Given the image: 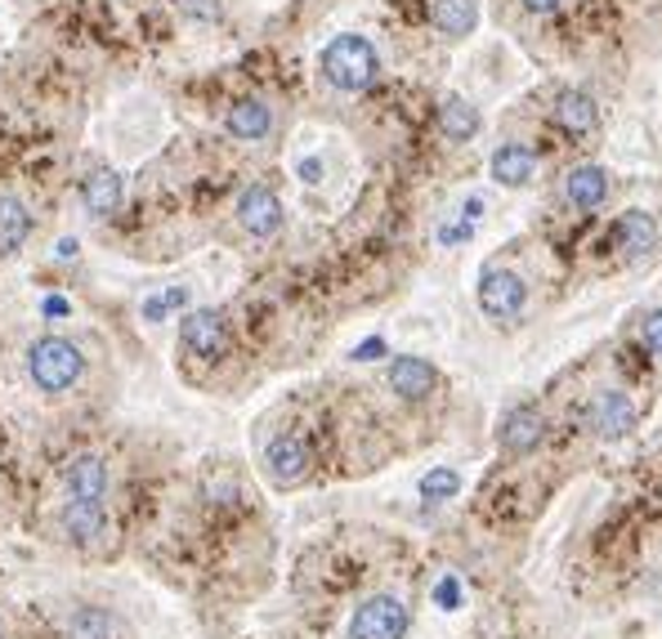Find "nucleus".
<instances>
[{
  "mask_svg": "<svg viewBox=\"0 0 662 639\" xmlns=\"http://www.w3.org/2000/svg\"><path fill=\"white\" fill-rule=\"evenodd\" d=\"M434 385H439V372L426 359H417V353H404V359L389 363V389L399 394V398H408V403L430 398Z\"/></svg>",
  "mask_w": 662,
  "mask_h": 639,
  "instance_id": "10",
  "label": "nucleus"
},
{
  "mask_svg": "<svg viewBox=\"0 0 662 639\" xmlns=\"http://www.w3.org/2000/svg\"><path fill=\"white\" fill-rule=\"evenodd\" d=\"M555 125L564 130V134H591L595 125H600V108H595V99L586 95V90H564L560 99H555Z\"/></svg>",
  "mask_w": 662,
  "mask_h": 639,
  "instance_id": "15",
  "label": "nucleus"
},
{
  "mask_svg": "<svg viewBox=\"0 0 662 639\" xmlns=\"http://www.w3.org/2000/svg\"><path fill=\"white\" fill-rule=\"evenodd\" d=\"M274 130V112L269 103H260V99H242L229 108V134L233 139H246V144H255V139H264Z\"/></svg>",
  "mask_w": 662,
  "mask_h": 639,
  "instance_id": "17",
  "label": "nucleus"
},
{
  "mask_svg": "<svg viewBox=\"0 0 662 639\" xmlns=\"http://www.w3.org/2000/svg\"><path fill=\"white\" fill-rule=\"evenodd\" d=\"M63 532H68V541H77L81 550H99L112 541V524H108L103 506H90V502H68V510H63Z\"/></svg>",
  "mask_w": 662,
  "mask_h": 639,
  "instance_id": "8",
  "label": "nucleus"
},
{
  "mask_svg": "<svg viewBox=\"0 0 662 639\" xmlns=\"http://www.w3.org/2000/svg\"><path fill=\"white\" fill-rule=\"evenodd\" d=\"M434 599H439L443 608H456V599H461V586H456L452 577H443V582H439V591H434Z\"/></svg>",
  "mask_w": 662,
  "mask_h": 639,
  "instance_id": "26",
  "label": "nucleus"
},
{
  "mask_svg": "<svg viewBox=\"0 0 662 639\" xmlns=\"http://www.w3.org/2000/svg\"><path fill=\"white\" fill-rule=\"evenodd\" d=\"M614 238H618V251H627L631 260H644L658 246V224H653L649 210H622Z\"/></svg>",
  "mask_w": 662,
  "mask_h": 639,
  "instance_id": "14",
  "label": "nucleus"
},
{
  "mask_svg": "<svg viewBox=\"0 0 662 639\" xmlns=\"http://www.w3.org/2000/svg\"><path fill=\"white\" fill-rule=\"evenodd\" d=\"M238 224L251 233V238H274L278 229H283V201H278V192H269V188H246L242 192V201H238Z\"/></svg>",
  "mask_w": 662,
  "mask_h": 639,
  "instance_id": "7",
  "label": "nucleus"
},
{
  "mask_svg": "<svg viewBox=\"0 0 662 639\" xmlns=\"http://www.w3.org/2000/svg\"><path fill=\"white\" fill-rule=\"evenodd\" d=\"M309 448L300 434H278L269 448H264V470H269L274 487H300L309 478Z\"/></svg>",
  "mask_w": 662,
  "mask_h": 639,
  "instance_id": "5",
  "label": "nucleus"
},
{
  "mask_svg": "<svg viewBox=\"0 0 662 639\" xmlns=\"http://www.w3.org/2000/svg\"><path fill=\"white\" fill-rule=\"evenodd\" d=\"M144 318H148V322H162V318H166V300H162V296H148V300H144Z\"/></svg>",
  "mask_w": 662,
  "mask_h": 639,
  "instance_id": "30",
  "label": "nucleus"
},
{
  "mask_svg": "<svg viewBox=\"0 0 662 639\" xmlns=\"http://www.w3.org/2000/svg\"><path fill=\"white\" fill-rule=\"evenodd\" d=\"M547 439V420L538 407H515L506 420H501V448L510 456H528L538 443Z\"/></svg>",
  "mask_w": 662,
  "mask_h": 639,
  "instance_id": "12",
  "label": "nucleus"
},
{
  "mask_svg": "<svg viewBox=\"0 0 662 639\" xmlns=\"http://www.w3.org/2000/svg\"><path fill=\"white\" fill-rule=\"evenodd\" d=\"M300 179H305V184H318V179H322V162H318V157H305V162H300Z\"/></svg>",
  "mask_w": 662,
  "mask_h": 639,
  "instance_id": "29",
  "label": "nucleus"
},
{
  "mask_svg": "<svg viewBox=\"0 0 662 639\" xmlns=\"http://www.w3.org/2000/svg\"><path fill=\"white\" fill-rule=\"evenodd\" d=\"M523 305H528V287H523L519 273H510V268H488V273L479 277V309H484L488 318L510 322V318L523 313Z\"/></svg>",
  "mask_w": 662,
  "mask_h": 639,
  "instance_id": "4",
  "label": "nucleus"
},
{
  "mask_svg": "<svg viewBox=\"0 0 662 639\" xmlns=\"http://www.w3.org/2000/svg\"><path fill=\"white\" fill-rule=\"evenodd\" d=\"M591 420H595V430H600V439L618 443L636 430V403L622 394V389H605L600 398H595L591 407Z\"/></svg>",
  "mask_w": 662,
  "mask_h": 639,
  "instance_id": "9",
  "label": "nucleus"
},
{
  "mask_svg": "<svg viewBox=\"0 0 662 639\" xmlns=\"http://www.w3.org/2000/svg\"><path fill=\"white\" fill-rule=\"evenodd\" d=\"M162 300H166V313H170V309H184V305H188V287H166Z\"/></svg>",
  "mask_w": 662,
  "mask_h": 639,
  "instance_id": "27",
  "label": "nucleus"
},
{
  "mask_svg": "<svg viewBox=\"0 0 662 639\" xmlns=\"http://www.w3.org/2000/svg\"><path fill=\"white\" fill-rule=\"evenodd\" d=\"M63 483H68L73 502H90V506H103V492H108V465L95 456V452H81L68 461L63 470Z\"/></svg>",
  "mask_w": 662,
  "mask_h": 639,
  "instance_id": "11",
  "label": "nucleus"
},
{
  "mask_svg": "<svg viewBox=\"0 0 662 639\" xmlns=\"http://www.w3.org/2000/svg\"><path fill=\"white\" fill-rule=\"evenodd\" d=\"M121 192H125V184H121L117 170H95V175L86 179V188H81L90 216H112V210L121 206Z\"/></svg>",
  "mask_w": 662,
  "mask_h": 639,
  "instance_id": "21",
  "label": "nucleus"
},
{
  "mask_svg": "<svg viewBox=\"0 0 662 639\" xmlns=\"http://www.w3.org/2000/svg\"><path fill=\"white\" fill-rule=\"evenodd\" d=\"M439 125H443L448 139L466 144V139H475V130H479V108L471 99H461V95H448L443 108H439Z\"/></svg>",
  "mask_w": 662,
  "mask_h": 639,
  "instance_id": "20",
  "label": "nucleus"
},
{
  "mask_svg": "<svg viewBox=\"0 0 662 639\" xmlns=\"http://www.w3.org/2000/svg\"><path fill=\"white\" fill-rule=\"evenodd\" d=\"M533 170H538V157L523 144H501L493 153V179L506 184V188H523L528 179H533Z\"/></svg>",
  "mask_w": 662,
  "mask_h": 639,
  "instance_id": "16",
  "label": "nucleus"
},
{
  "mask_svg": "<svg viewBox=\"0 0 662 639\" xmlns=\"http://www.w3.org/2000/svg\"><path fill=\"white\" fill-rule=\"evenodd\" d=\"M564 192H569V201L582 210V216H591V210H600L605 206V197H609V170L605 166H573L569 170V179H564Z\"/></svg>",
  "mask_w": 662,
  "mask_h": 639,
  "instance_id": "13",
  "label": "nucleus"
},
{
  "mask_svg": "<svg viewBox=\"0 0 662 639\" xmlns=\"http://www.w3.org/2000/svg\"><path fill=\"white\" fill-rule=\"evenodd\" d=\"M640 335H644V349L653 353V359H662V309L644 313V322H640Z\"/></svg>",
  "mask_w": 662,
  "mask_h": 639,
  "instance_id": "24",
  "label": "nucleus"
},
{
  "mask_svg": "<svg viewBox=\"0 0 662 639\" xmlns=\"http://www.w3.org/2000/svg\"><path fill=\"white\" fill-rule=\"evenodd\" d=\"M466 238H471V224H448V229L439 233V242H448V246H452V242H466Z\"/></svg>",
  "mask_w": 662,
  "mask_h": 639,
  "instance_id": "28",
  "label": "nucleus"
},
{
  "mask_svg": "<svg viewBox=\"0 0 662 639\" xmlns=\"http://www.w3.org/2000/svg\"><path fill=\"white\" fill-rule=\"evenodd\" d=\"M27 372L36 381V389L45 394H63V389H73L86 372V359H81V349L73 340H63V335H45L27 349Z\"/></svg>",
  "mask_w": 662,
  "mask_h": 639,
  "instance_id": "1",
  "label": "nucleus"
},
{
  "mask_svg": "<svg viewBox=\"0 0 662 639\" xmlns=\"http://www.w3.org/2000/svg\"><path fill=\"white\" fill-rule=\"evenodd\" d=\"M408 635V608L399 595H372L350 617V639H404Z\"/></svg>",
  "mask_w": 662,
  "mask_h": 639,
  "instance_id": "3",
  "label": "nucleus"
},
{
  "mask_svg": "<svg viewBox=\"0 0 662 639\" xmlns=\"http://www.w3.org/2000/svg\"><path fill=\"white\" fill-rule=\"evenodd\" d=\"M54 255H58V260H73V255H77V238H63Z\"/></svg>",
  "mask_w": 662,
  "mask_h": 639,
  "instance_id": "33",
  "label": "nucleus"
},
{
  "mask_svg": "<svg viewBox=\"0 0 662 639\" xmlns=\"http://www.w3.org/2000/svg\"><path fill=\"white\" fill-rule=\"evenodd\" d=\"M456 487H461V474L448 470V465H439V470H430L421 478V496H426V502H448V496H456Z\"/></svg>",
  "mask_w": 662,
  "mask_h": 639,
  "instance_id": "23",
  "label": "nucleus"
},
{
  "mask_svg": "<svg viewBox=\"0 0 662 639\" xmlns=\"http://www.w3.org/2000/svg\"><path fill=\"white\" fill-rule=\"evenodd\" d=\"M523 10H528V14H555L560 0H523Z\"/></svg>",
  "mask_w": 662,
  "mask_h": 639,
  "instance_id": "31",
  "label": "nucleus"
},
{
  "mask_svg": "<svg viewBox=\"0 0 662 639\" xmlns=\"http://www.w3.org/2000/svg\"><path fill=\"white\" fill-rule=\"evenodd\" d=\"M475 0H434L430 5V23L443 32V36H471L475 32Z\"/></svg>",
  "mask_w": 662,
  "mask_h": 639,
  "instance_id": "19",
  "label": "nucleus"
},
{
  "mask_svg": "<svg viewBox=\"0 0 662 639\" xmlns=\"http://www.w3.org/2000/svg\"><path fill=\"white\" fill-rule=\"evenodd\" d=\"M380 353H385V340L372 335V340H363V344L354 349V363H372V359H380Z\"/></svg>",
  "mask_w": 662,
  "mask_h": 639,
  "instance_id": "25",
  "label": "nucleus"
},
{
  "mask_svg": "<svg viewBox=\"0 0 662 639\" xmlns=\"http://www.w3.org/2000/svg\"><path fill=\"white\" fill-rule=\"evenodd\" d=\"M32 233V216L27 206L10 192H0V255H14Z\"/></svg>",
  "mask_w": 662,
  "mask_h": 639,
  "instance_id": "18",
  "label": "nucleus"
},
{
  "mask_svg": "<svg viewBox=\"0 0 662 639\" xmlns=\"http://www.w3.org/2000/svg\"><path fill=\"white\" fill-rule=\"evenodd\" d=\"M45 313H49V318H63V313H68V300H58V296H49V300H45Z\"/></svg>",
  "mask_w": 662,
  "mask_h": 639,
  "instance_id": "32",
  "label": "nucleus"
},
{
  "mask_svg": "<svg viewBox=\"0 0 662 639\" xmlns=\"http://www.w3.org/2000/svg\"><path fill=\"white\" fill-rule=\"evenodd\" d=\"M322 77L345 90V95H358L376 81V49L367 36H336L327 49H322Z\"/></svg>",
  "mask_w": 662,
  "mask_h": 639,
  "instance_id": "2",
  "label": "nucleus"
},
{
  "mask_svg": "<svg viewBox=\"0 0 662 639\" xmlns=\"http://www.w3.org/2000/svg\"><path fill=\"white\" fill-rule=\"evenodd\" d=\"M179 344L188 353H197V359H224V349H229V327L216 309H192L179 327Z\"/></svg>",
  "mask_w": 662,
  "mask_h": 639,
  "instance_id": "6",
  "label": "nucleus"
},
{
  "mask_svg": "<svg viewBox=\"0 0 662 639\" xmlns=\"http://www.w3.org/2000/svg\"><path fill=\"white\" fill-rule=\"evenodd\" d=\"M479 216H484V201H479V197H471V201H466V224H475Z\"/></svg>",
  "mask_w": 662,
  "mask_h": 639,
  "instance_id": "34",
  "label": "nucleus"
},
{
  "mask_svg": "<svg viewBox=\"0 0 662 639\" xmlns=\"http://www.w3.org/2000/svg\"><path fill=\"white\" fill-rule=\"evenodd\" d=\"M68 639H117V621L108 608H77L68 617Z\"/></svg>",
  "mask_w": 662,
  "mask_h": 639,
  "instance_id": "22",
  "label": "nucleus"
},
{
  "mask_svg": "<svg viewBox=\"0 0 662 639\" xmlns=\"http://www.w3.org/2000/svg\"><path fill=\"white\" fill-rule=\"evenodd\" d=\"M0 630H5V621H0Z\"/></svg>",
  "mask_w": 662,
  "mask_h": 639,
  "instance_id": "35",
  "label": "nucleus"
}]
</instances>
